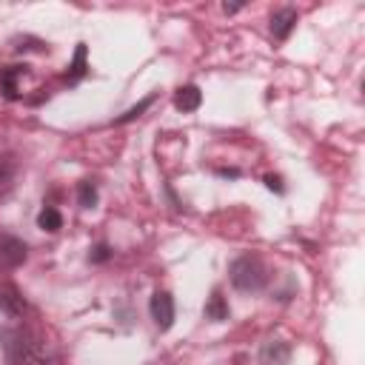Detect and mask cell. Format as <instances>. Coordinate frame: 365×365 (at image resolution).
Masks as SVG:
<instances>
[{
    "instance_id": "6da1fadb",
    "label": "cell",
    "mask_w": 365,
    "mask_h": 365,
    "mask_svg": "<svg viewBox=\"0 0 365 365\" xmlns=\"http://www.w3.org/2000/svg\"><path fill=\"white\" fill-rule=\"evenodd\" d=\"M0 348L11 365H57L54 348L37 331L23 325L0 328Z\"/></svg>"
},
{
    "instance_id": "7a4b0ae2",
    "label": "cell",
    "mask_w": 365,
    "mask_h": 365,
    "mask_svg": "<svg viewBox=\"0 0 365 365\" xmlns=\"http://www.w3.org/2000/svg\"><path fill=\"white\" fill-rule=\"evenodd\" d=\"M228 274H231V285H234L237 291H245V294L262 291V288L268 285V277H271L268 268H265V262H262L257 254H242V257H237V259L231 262Z\"/></svg>"
},
{
    "instance_id": "3957f363",
    "label": "cell",
    "mask_w": 365,
    "mask_h": 365,
    "mask_svg": "<svg viewBox=\"0 0 365 365\" xmlns=\"http://www.w3.org/2000/svg\"><path fill=\"white\" fill-rule=\"evenodd\" d=\"M148 311H151V319L160 331H168L174 325V297L168 291H154L151 302H148Z\"/></svg>"
},
{
    "instance_id": "277c9868",
    "label": "cell",
    "mask_w": 365,
    "mask_h": 365,
    "mask_svg": "<svg viewBox=\"0 0 365 365\" xmlns=\"http://www.w3.org/2000/svg\"><path fill=\"white\" fill-rule=\"evenodd\" d=\"M26 257H29V248H26L23 240H17L11 234L0 237V265L3 268H17V265L26 262Z\"/></svg>"
},
{
    "instance_id": "5b68a950",
    "label": "cell",
    "mask_w": 365,
    "mask_h": 365,
    "mask_svg": "<svg viewBox=\"0 0 365 365\" xmlns=\"http://www.w3.org/2000/svg\"><path fill=\"white\" fill-rule=\"evenodd\" d=\"M259 362L262 365H288L291 362V345L285 339H268V342H262Z\"/></svg>"
},
{
    "instance_id": "8992f818",
    "label": "cell",
    "mask_w": 365,
    "mask_h": 365,
    "mask_svg": "<svg viewBox=\"0 0 365 365\" xmlns=\"http://www.w3.org/2000/svg\"><path fill=\"white\" fill-rule=\"evenodd\" d=\"M26 311V299L14 285H0V314H6L9 319L23 317Z\"/></svg>"
},
{
    "instance_id": "52a82bcc",
    "label": "cell",
    "mask_w": 365,
    "mask_h": 365,
    "mask_svg": "<svg viewBox=\"0 0 365 365\" xmlns=\"http://www.w3.org/2000/svg\"><path fill=\"white\" fill-rule=\"evenodd\" d=\"M17 177H20V163H17V157H14V154H3V157H0V200L14 191Z\"/></svg>"
},
{
    "instance_id": "ba28073f",
    "label": "cell",
    "mask_w": 365,
    "mask_h": 365,
    "mask_svg": "<svg viewBox=\"0 0 365 365\" xmlns=\"http://www.w3.org/2000/svg\"><path fill=\"white\" fill-rule=\"evenodd\" d=\"M297 20H299V14H297L294 9H279V11H274V14H271V34H274L277 40H288V34L294 31Z\"/></svg>"
},
{
    "instance_id": "9c48e42d",
    "label": "cell",
    "mask_w": 365,
    "mask_h": 365,
    "mask_svg": "<svg viewBox=\"0 0 365 365\" xmlns=\"http://www.w3.org/2000/svg\"><path fill=\"white\" fill-rule=\"evenodd\" d=\"M29 71V66H9V68H3L0 71V91H3V97L6 100H17L20 94V88H17V80L23 77Z\"/></svg>"
},
{
    "instance_id": "30bf717a",
    "label": "cell",
    "mask_w": 365,
    "mask_h": 365,
    "mask_svg": "<svg viewBox=\"0 0 365 365\" xmlns=\"http://www.w3.org/2000/svg\"><path fill=\"white\" fill-rule=\"evenodd\" d=\"M200 103H202V91H200L197 86H182V88H177V94H174V106H177L180 111H197Z\"/></svg>"
},
{
    "instance_id": "8fae6325",
    "label": "cell",
    "mask_w": 365,
    "mask_h": 365,
    "mask_svg": "<svg viewBox=\"0 0 365 365\" xmlns=\"http://www.w3.org/2000/svg\"><path fill=\"white\" fill-rule=\"evenodd\" d=\"M86 74H88V66H86V43H77L74 57H71V63H68L66 83H80Z\"/></svg>"
},
{
    "instance_id": "7c38bea8",
    "label": "cell",
    "mask_w": 365,
    "mask_h": 365,
    "mask_svg": "<svg viewBox=\"0 0 365 365\" xmlns=\"http://www.w3.org/2000/svg\"><path fill=\"white\" fill-rule=\"evenodd\" d=\"M205 317L214 319V322L228 319V302H225L222 291H214V294L208 297V302H205Z\"/></svg>"
},
{
    "instance_id": "4fadbf2b",
    "label": "cell",
    "mask_w": 365,
    "mask_h": 365,
    "mask_svg": "<svg viewBox=\"0 0 365 365\" xmlns=\"http://www.w3.org/2000/svg\"><path fill=\"white\" fill-rule=\"evenodd\" d=\"M37 225H40L43 231H60V225H63V217H60V211H57V208L46 205V208L37 214Z\"/></svg>"
},
{
    "instance_id": "5bb4252c",
    "label": "cell",
    "mask_w": 365,
    "mask_h": 365,
    "mask_svg": "<svg viewBox=\"0 0 365 365\" xmlns=\"http://www.w3.org/2000/svg\"><path fill=\"white\" fill-rule=\"evenodd\" d=\"M77 202H80L83 208H94V205H97V185H94L91 180H83V182L77 185Z\"/></svg>"
},
{
    "instance_id": "9a60e30c",
    "label": "cell",
    "mask_w": 365,
    "mask_h": 365,
    "mask_svg": "<svg viewBox=\"0 0 365 365\" xmlns=\"http://www.w3.org/2000/svg\"><path fill=\"white\" fill-rule=\"evenodd\" d=\"M151 103H154V97H145V100H140L137 106H131V108H128L125 114H120L117 120H111V123H114V125H123V123H131V120H137V117H140V114H143V111H145V108H148Z\"/></svg>"
},
{
    "instance_id": "2e32d148",
    "label": "cell",
    "mask_w": 365,
    "mask_h": 365,
    "mask_svg": "<svg viewBox=\"0 0 365 365\" xmlns=\"http://www.w3.org/2000/svg\"><path fill=\"white\" fill-rule=\"evenodd\" d=\"M108 257H111V248H108L106 242H97V245L88 251V259H91V262H106Z\"/></svg>"
},
{
    "instance_id": "e0dca14e",
    "label": "cell",
    "mask_w": 365,
    "mask_h": 365,
    "mask_svg": "<svg viewBox=\"0 0 365 365\" xmlns=\"http://www.w3.org/2000/svg\"><path fill=\"white\" fill-rule=\"evenodd\" d=\"M265 185H268L271 191H279V194L285 191V188H282V180H279V177H274V174H268V177H265Z\"/></svg>"
},
{
    "instance_id": "ac0fdd59",
    "label": "cell",
    "mask_w": 365,
    "mask_h": 365,
    "mask_svg": "<svg viewBox=\"0 0 365 365\" xmlns=\"http://www.w3.org/2000/svg\"><path fill=\"white\" fill-rule=\"evenodd\" d=\"M240 9H242V3H222V11L225 14H237Z\"/></svg>"
},
{
    "instance_id": "d6986e66",
    "label": "cell",
    "mask_w": 365,
    "mask_h": 365,
    "mask_svg": "<svg viewBox=\"0 0 365 365\" xmlns=\"http://www.w3.org/2000/svg\"><path fill=\"white\" fill-rule=\"evenodd\" d=\"M220 177H240V168H217Z\"/></svg>"
}]
</instances>
